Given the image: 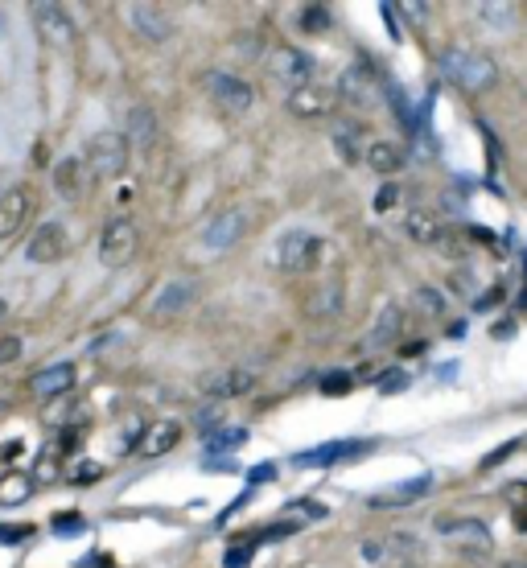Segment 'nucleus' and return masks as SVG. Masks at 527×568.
Returning <instances> with one entry per match:
<instances>
[{
  "label": "nucleus",
  "instance_id": "f257e3e1",
  "mask_svg": "<svg viewBox=\"0 0 527 568\" xmlns=\"http://www.w3.org/2000/svg\"><path fill=\"white\" fill-rule=\"evenodd\" d=\"M83 173L95 181H112L116 173H124L128 165V136L120 132H95L83 149Z\"/></svg>",
  "mask_w": 527,
  "mask_h": 568
},
{
  "label": "nucleus",
  "instance_id": "f03ea898",
  "mask_svg": "<svg viewBox=\"0 0 527 568\" xmlns=\"http://www.w3.org/2000/svg\"><path fill=\"white\" fill-rule=\"evenodd\" d=\"M326 240H317V235H309L305 227H293V231L280 235L277 243V264L285 268V272H309V268H317L326 260Z\"/></svg>",
  "mask_w": 527,
  "mask_h": 568
},
{
  "label": "nucleus",
  "instance_id": "7ed1b4c3",
  "mask_svg": "<svg viewBox=\"0 0 527 568\" xmlns=\"http://www.w3.org/2000/svg\"><path fill=\"white\" fill-rule=\"evenodd\" d=\"M441 66H445L449 79L470 91H486L499 83V66H494L486 54H473V50H449L445 58H441Z\"/></svg>",
  "mask_w": 527,
  "mask_h": 568
},
{
  "label": "nucleus",
  "instance_id": "20e7f679",
  "mask_svg": "<svg viewBox=\"0 0 527 568\" xmlns=\"http://www.w3.org/2000/svg\"><path fill=\"white\" fill-rule=\"evenodd\" d=\"M136 251H141V231H136V222L124 219V214L108 219V227L99 235V260L108 268H124L136 260Z\"/></svg>",
  "mask_w": 527,
  "mask_h": 568
},
{
  "label": "nucleus",
  "instance_id": "39448f33",
  "mask_svg": "<svg viewBox=\"0 0 527 568\" xmlns=\"http://www.w3.org/2000/svg\"><path fill=\"white\" fill-rule=\"evenodd\" d=\"M29 17H34L37 34H42L45 45H54V50H66V45L74 42V17L63 9V5H34L29 9Z\"/></svg>",
  "mask_w": 527,
  "mask_h": 568
},
{
  "label": "nucleus",
  "instance_id": "423d86ee",
  "mask_svg": "<svg viewBox=\"0 0 527 568\" xmlns=\"http://www.w3.org/2000/svg\"><path fill=\"white\" fill-rule=\"evenodd\" d=\"M66 248H71V235H66L63 222H42V227L29 235L25 256H29V264H54V260L66 256Z\"/></svg>",
  "mask_w": 527,
  "mask_h": 568
},
{
  "label": "nucleus",
  "instance_id": "0eeeda50",
  "mask_svg": "<svg viewBox=\"0 0 527 568\" xmlns=\"http://www.w3.org/2000/svg\"><path fill=\"white\" fill-rule=\"evenodd\" d=\"M206 91H210V95H215L227 112H235V116H243V112L251 107V99H256V91H251L239 74H227V71H210V74H206Z\"/></svg>",
  "mask_w": 527,
  "mask_h": 568
},
{
  "label": "nucleus",
  "instance_id": "6e6552de",
  "mask_svg": "<svg viewBox=\"0 0 527 568\" xmlns=\"http://www.w3.org/2000/svg\"><path fill=\"white\" fill-rule=\"evenodd\" d=\"M334 103H338V95L330 87H317V83H305V87L288 91V112L297 120H322L334 112Z\"/></svg>",
  "mask_w": 527,
  "mask_h": 568
},
{
  "label": "nucleus",
  "instance_id": "1a4fd4ad",
  "mask_svg": "<svg viewBox=\"0 0 527 568\" xmlns=\"http://www.w3.org/2000/svg\"><path fill=\"white\" fill-rule=\"evenodd\" d=\"M124 21L136 29L141 37H149V42H165V37H173V21H170V13L165 9H157V5H124Z\"/></svg>",
  "mask_w": 527,
  "mask_h": 568
},
{
  "label": "nucleus",
  "instance_id": "9d476101",
  "mask_svg": "<svg viewBox=\"0 0 527 568\" xmlns=\"http://www.w3.org/2000/svg\"><path fill=\"white\" fill-rule=\"evenodd\" d=\"M268 74L280 83V87L297 91V87H305V83L313 79V58L309 54H301V50H277L272 54V63H268Z\"/></svg>",
  "mask_w": 527,
  "mask_h": 568
},
{
  "label": "nucleus",
  "instance_id": "9b49d317",
  "mask_svg": "<svg viewBox=\"0 0 527 568\" xmlns=\"http://www.w3.org/2000/svg\"><path fill=\"white\" fill-rule=\"evenodd\" d=\"M376 87H379V74H376V66L371 63H350L346 71H342V79H338V91L334 95H342V99H350V103H371L376 99Z\"/></svg>",
  "mask_w": 527,
  "mask_h": 568
},
{
  "label": "nucleus",
  "instance_id": "f8f14e48",
  "mask_svg": "<svg viewBox=\"0 0 527 568\" xmlns=\"http://www.w3.org/2000/svg\"><path fill=\"white\" fill-rule=\"evenodd\" d=\"M256 387V371L248 367H223V371H210L202 379V391L215 396V400H231V396H248Z\"/></svg>",
  "mask_w": 527,
  "mask_h": 568
},
{
  "label": "nucleus",
  "instance_id": "ddd939ff",
  "mask_svg": "<svg viewBox=\"0 0 527 568\" xmlns=\"http://www.w3.org/2000/svg\"><path fill=\"white\" fill-rule=\"evenodd\" d=\"M358 453H366L363 441H326V445H317V449L297 453L293 465H301V470H326V465H338V462H346V457H358Z\"/></svg>",
  "mask_w": 527,
  "mask_h": 568
},
{
  "label": "nucleus",
  "instance_id": "4468645a",
  "mask_svg": "<svg viewBox=\"0 0 527 568\" xmlns=\"http://www.w3.org/2000/svg\"><path fill=\"white\" fill-rule=\"evenodd\" d=\"M34 211V194L25 186H5L0 190V240H9V235L21 231V222L29 219Z\"/></svg>",
  "mask_w": 527,
  "mask_h": 568
},
{
  "label": "nucleus",
  "instance_id": "2eb2a0df",
  "mask_svg": "<svg viewBox=\"0 0 527 568\" xmlns=\"http://www.w3.org/2000/svg\"><path fill=\"white\" fill-rule=\"evenodd\" d=\"M243 231H248V219H243L239 211H223V214H215V219L202 227V243L210 251H227L231 243L243 240Z\"/></svg>",
  "mask_w": 527,
  "mask_h": 568
},
{
  "label": "nucleus",
  "instance_id": "dca6fc26",
  "mask_svg": "<svg viewBox=\"0 0 527 568\" xmlns=\"http://www.w3.org/2000/svg\"><path fill=\"white\" fill-rule=\"evenodd\" d=\"M194 280H173V284H165L161 293H157V301L149 305V318H157V321H165V318H178L181 309H186L190 301H194Z\"/></svg>",
  "mask_w": 527,
  "mask_h": 568
},
{
  "label": "nucleus",
  "instance_id": "f3484780",
  "mask_svg": "<svg viewBox=\"0 0 527 568\" xmlns=\"http://www.w3.org/2000/svg\"><path fill=\"white\" fill-rule=\"evenodd\" d=\"M178 441H181V425L178 420H152V425H144V433H141V453L144 457H161V453H170V449H178Z\"/></svg>",
  "mask_w": 527,
  "mask_h": 568
},
{
  "label": "nucleus",
  "instance_id": "a211bd4d",
  "mask_svg": "<svg viewBox=\"0 0 527 568\" xmlns=\"http://www.w3.org/2000/svg\"><path fill=\"white\" fill-rule=\"evenodd\" d=\"M29 387H34L37 400H54V396H63V391L74 387V367L71 363L45 367V371H37L34 379H29Z\"/></svg>",
  "mask_w": 527,
  "mask_h": 568
},
{
  "label": "nucleus",
  "instance_id": "6ab92c4d",
  "mask_svg": "<svg viewBox=\"0 0 527 568\" xmlns=\"http://www.w3.org/2000/svg\"><path fill=\"white\" fill-rule=\"evenodd\" d=\"M437 532L441 535H449V540H462V544H470L473 552H486L491 548V532H486L478 519H437Z\"/></svg>",
  "mask_w": 527,
  "mask_h": 568
},
{
  "label": "nucleus",
  "instance_id": "aec40b11",
  "mask_svg": "<svg viewBox=\"0 0 527 568\" xmlns=\"http://www.w3.org/2000/svg\"><path fill=\"white\" fill-rule=\"evenodd\" d=\"M433 490V474H420V478L404 482V486H392L384 495H371V506H404V503H416Z\"/></svg>",
  "mask_w": 527,
  "mask_h": 568
},
{
  "label": "nucleus",
  "instance_id": "412c9836",
  "mask_svg": "<svg viewBox=\"0 0 527 568\" xmlns=\"http://www.w3.org/2000/svg\"><path fill=\"white\" fill-rule=\"evenodd\" d=\"M404 231H408L416 243H441V240H445L441 219H437V214H429V211H408V214H404Z\"/></svg>",
  "mask_w": 527,
  "mask_h": 568
},
{
  "label": "nucleus",
  "instance_id": "4be33fe9",
  "mask_svg": "<svg viewBox=\"0 0 527 568\" xmlns=\"http://www.w3.org/2000/svg\"><path fill=\"white\" fill-rule=\"evenodd\" d=\"M29 495H34V478L21 470H9L0 474V506H21L29 503Z\"/></svg>",
  "mask_w": 527,
  "mask_h": 568
},
{
  "label": "nucleus",
  "instance_id": "5701e85b",
  "mask_svg": "<svg viewBox=\"0 0 527 568\" xmlns=\"http://www.w3.org/2000/svg\"><path fill=\"white\" fill-rule=\"evenodd\" d=\"M338 309H342V284L338 280L317 284V293L309 297V318H338Z\"/></svg>",
  "mask_w": 527,
  "mask_h": 568
},
{
  "label": "nucleus",
  "instance_id": "b1692460",
  "mask_svg": "<svg viewBox=\"0 0 527 568\" xmlns=\"http://www.w3.org/2000/svg\"><path fill=\"white\" fill-rule=\"evenodd\" d=\"M83 161L79 157H66V161H58L54 165V186H58V194L63 198H79V190H83Z\"/></svg>",
  "mask_w": 527,
  "mask_h": 568
},
{
  "label": "nucleus",
  "instance_id": "393cba45",
  "mask_svg": "<svg viewBox=\"0 0 527 568\" xmlns=\"http://www.w3.org/2000/svg\"><path fill=\"white\" fill-rule=\"evenodd\" d=\"M366 165L376 169V173H395V169L404 165V149L392 141H376L366 149Z\"/></svg>",
  "mask_w": 527,
  "mask_h": 568
},
{
  "label": "nucleus",
  "instance_id": "a878e982",
  "mask_svg": "<svg viewBox=\"0 0 527 568\" xmlns=\"http://www.w3.org/2000/svg\"><path fill=\"white\" fill-rule=\"evenodd\" d=\"M297 25H301L305 34H326V29L334 25V13L322 9V5H301V9H297Z\"/></svg>",
  "mask_w": 527,
  "mask_h": 568
},
{
  "label": "nucleus",
  "instance_id": "bb28decb",
  "mask_svg": "<svg viewBox=\"0 0 527 568\" xmlns=\"http://www.w3.org/2000/svg\"><path fill=\"white\" fill-rule=\"evenodd\" d=\"M128 120H132V124H128V132H132V144H128V152H132V149H144V144L152 141V132H157V124H152V112H149V107H136Z\"/></svg>",
  "mask_w": 527,
  "mask_h": 568
},
{
  "label": "nucleus",
  "instance_id": "cd10ccee",
  "mask_svg": "<svg viewBox=\"0 0 527 568\" xmlns=\"http://www.w3.org/2000/svg\"><path fill=\"white\" fill-rule=\"evenodd\" d=\"M243 441H248V428L223 425V428H215V433L206 436V453H231L235 445H243Z\"/></svg>",
  "mask_w": 527,
  "mask_h": 568
},
{
  "label": "nucleus",
  "instance_id": "c85d7f7f",
  "mask_svg": "<svg viewBox=\"0 0 527 568\" xmlns=\"http://www.w3.org/2000/svg\"><path fill=\"white\" fill-rule=\"evenodd\" d=\"M400 326H404L400 305H387V309L379 313V326H376V334H371V342H392V338L400 334Z\"/></svg>",
  "mask_w": 527,
  "mask_h": 568
},
{
  "label": "nucleus",
  "instance_id": "c756f323",
  "mask_svg": "<svg viewBox=\"0 0 527 568\" xmlns=\"http://www.w3.org/2000/svg\"><path fill=\"white\" fill-rule=\"evenodd\" d=\"M478 17H486L491 25H511L515 5H507V0H499V5H478Z\"/></svg>",
  "mask_w": 527,
  "mask_h": 568
},
{
  "label": "nucleus",
  "instance_id": "7c9ffc66",
  "mask_svg": "<svg viewBox=\"0 0 527 568\" xmlns=\"http://www.w3.org/2000/svg\"><path fill=\"white\" fill-rule=\"evenodd\" d=\"M416 309L441 318V313H445V297H441L437 289H416Z\"/></svg>",
  "mask_w": 527,
  "mask_h": 568
},
{
  "label": "nucleus",
  "instance_id": "2f4dec72",
  "mask_svg": "<svg viewBox=\"0 0 527 568\" xmlns=\"http://www.w3.org/2000/svg\"><path fill=\"white\" fill-rule=\"evenodd\" d=\"M334 136H338L342 157H346V161H358V152H363V149H358V141H355V136H358V128H355V124H342Z\"/></svg>",
  "mask_w": 527,
  "mask_h": 568
},
{
  "label": "nucleus",
  "instance_id": "473e14b6",
  "mask_svg": "<svg viewBox=\"0 0 527 568\" xmlns=\"http://www.w3.org/2000/svg\"><path fill=\"white\" fill-rule=\"evenodd\" d=\"M95 478H103V465H99V462H79V465L71 470V482H74V486H91Z\"/></svg>",
  "mask_w": 527,
  "mask_h": 568
},
{
  "label": "nucleus",
  "instance_id": "72a5a7b5",
  "mask_svg": "<svg viewBox=\"0 0 527 568\" xmlns=\"http://www.w3.org/2000/svg\"><path fill=\"white\" fill-rule=\"evenodd\" d=\"M408 387V371H384L379 375V396H395Z\"/></svg>",
  "mask_w": 527,
  "mask_h": 568
},
{
  "label": "nucleus",
  "instance_id": "f704fd0d",
  "mask_svg": "<svg viewBox=\"0 0 527 568\" xmlns=\"http://www.w3.org/2000/svg\"><path fill=\"white\" fill-rule=\"evenodd\" d=\"M350 391V375L346 371H334L322 379V396H346Z\"/></svg>",
  "mask_w": 527,
  "mask_h": 568
},
{
  "label": "nucleus",
  "instance_id": "c9c22d12",
  "mask_svg": "<svg viewBox=\"0 0 527 568\" xmlns=\"http://www.w3.org/2000/svg\"><path fill=\"white\" fill-rule=\"evenodd\" d=\"M248 560H251V548L248 544H235V548H227L223 568H248Z\"/></svg>",
  "mask_w": 527,
  "mask_h": 568
},
{
  "label": "nucleus",
  "instance_id": "e433bc0d",
  "mask_svg": "<svg viewBox=\"0 0 527 568\" xmlns=\"http://www.w3.org/2000/svg\"><path fill=\"white\" fill-rule=\"evenodd\" d=\"M17 358H21V338H0V367H5V363H17Z\"/></svg>",
  "mask_w": 527,
  "mask_h": 568
},
{
  "label": "nucleus",
  "instance_id": "4c0bfd02",
  "mask_svg": "<svg viewBox=\"0 0 527 568\" xmlns=\"http://www.w3.org/2000/svg\"><path fill=\"white\" fill-rule=\"evenodd\" d=\"M515 449H519V436H515V441H507V445H503L499 453H491V457H483V470H491V465L507 462V457H511V453H515Z\"/></svg>",
  "mask_w": 527,
  "mask_h": 568
},
{
  "label": "nucleus",
  "instance_id": "58836bf2",
  "mask_svg": "<svg viewBox=\"0 0 527 568\" xmlns=\"http://www.w3.org/2000/svg\"><path fill=\"white\" fill-rule=\"evenodd\" d=\"M277 478V465H256V470H248V482L251 486H264V482Z\"/></svg>",
  "mask_w": 527,
  "mask_h": 568
},
{
  "label": "nucleus",
  "instance_id": "ea45409f",
  "mask_svg": "<svg viewBox=\"0 0 527 568\" xmlns=\"http://www.w3.org/2000/svg\"><path fill=\"white\" fill-rule=\"evenodd\" d=\"M395 198H400V190H395V186H384V190L376 194V211H392Z\"/></svg>",
  "mask_w": 527,
  "mask_h": 568
},
{
  "label": "nucleus",
  "instance_id": "a19ab883",
  "mask_svg": "<svg viewBox=\"0 0 527 568\" xmlns=\"http://www.w3.org/2000/svg\"><path fill=\"white\" fill-rule=\"evenodd\" d=\"M384 17H387V34H392V37H395V42H400V37H404V25H400V13H395V9H392V5H384Z\"/></svg>",
  "mask_w": 527,
  "mask_h": 568
},
{
  "label": "nucleus",
  "instance_id": "79ce46f5",
  "mask_svg": "<svg viewBox=\"0 0 527 568\" xmlns=\"http://www.w3.org/2000/svg\"><path fill=\"white\" fill-rule=\"evenodd\" d=\"M198 428H206V433H215V428H219V408L198 412Z\"/></svg>",
  "mask_w": 527,
  "mask_h": 568
},
{
  "label": "nucleus",
  "instance_id": "37998d69",
  "mask_svg": "<svg viewBox=\"0 0 527 568\" xmlns=\"http://www.w3.org/2000/svg\"><path fill=\"white\" fill-rule=\"evenodd\" d=\"M54 532H58V535H66V532H71V535H74V532H83V519H74V515H71V519H54Z\"/></svg>",
  "mask_w": 527,
  "mask_h": 568
},
{
  "label": "nucleus",
  "instance_id": "c03bdc74",
  "mask_svg": "<svg viewBox=\"0 0 527 568\" xmlns=\"http://www.w3.org/2000/svg\"><path fill=\"white\" fill-rule=\"evenodd\" d=\"M358 552H363L366 560H379V556H384V548H379V540H366V544H363V548H358Z\"/></svg>",
  "mask_w": 527,
  "mask_h": 568
},
{
  "label": "nucleus",
  "instance_id": "a18cd8bd",
  "mask_svg": "<svg viewBox=\"0 0 527 568\" xmlns=\"http://www.w3.org/2000/svg\"><path fill=\"white\" fill-rule=\"evenodd\" d=\"M17 453H21V441H9V445H5V449H0V457H5V462H13Z\"/></svg>",
  "mask_w": 527,
  "mask_h": 568
},
{
  "label": "nucleus",
  "instance_id": "49530a36",
  "mask_svg": "<svg viewBox=\"0 0 527 568\" xmlns=\"http://www.w3.org/2000/svg\"><path fill=\"white\" fill-rule=\"evenodd\" d=\"M25 535V527H9V532H0V540H21Z\"/></svg>",
  "mask_w": 527,
  "mask_h": 568
},
{
  "label": "nucleus",
  "instance_id": "de8ad7c7",
  "mask_svg": "<svg viewBox=\"0 0 527 568\" xmlns=\"http://www.w3.org/2000/svg\"><path fill=\"white\" fill-rule=\"evenodd\" d=\"M5 313H9V305H5V301H0V318H5Z\"/></svg>",
  "mask_w": 527,
  "mask_h": 568
},
{
  "label": "nucleus",
  "instance_id": "09e8293b",
  "mask_svg": "<svg viewBox=\"0 0 527 568\" xmlns=\"http://www.w3.org/2000/svg\"><path fill=\"white\" fill-rule=\"evenodd\" d=\"M0 21H5V17H0Z\"/></svg>",
  "mask_w": 527,
  "mask_h": 568
},
{
  "label": "nucleus",
  "instance_id": "8fccbe9b",
  "mask_svg": "<svg viewBox=\"0 0 527 568\" xmlns=\"http://www.w3.org/2000/svg\"><path fill=\"white\" fill-rule=\"evenodd\" d=\"M515 568H519V564H515Z\"/></svg>",
  "mask_w": 527,
  "mask_h": 568
}]
</instances>
